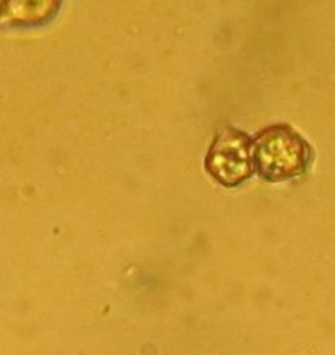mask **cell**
Masks as SVG:
<instances>
[{"label": "cell", "instance_id": "6da1fadb", "mask_svg": "<svg viewBox=\"0 0 335 355\" xmlns=\"http://www.w3.org/2000/svg\"><path fill=\"white\" fill-rule=\"evenodd\" d=\"M252 162L255 173L266 182H286L305 174L312 162V150L296 130L273 125L254 139Z\"/></svg>", "mask_w": 335, "mask_h": 355}, {"label": "cell", "instance_id": "7a4b0ae2", "mask_svg": "<svg viewBox=\"0 0 335 355\" xmlns=\"http://www.w3.org/2000/svg\"><path fill=\"white\" fill-rule=\"evenodd\" d=\"M206 169L224 187L246 182L254 174L251 137L236 128L222 130L211 144Z\"/></svg>", "mask_w": 335, "mask_h": 355}, {"label": "cell", "instance_id": "3957f363", "mask_svg": "<svg viewBox=\"0 0 335 355\" xmlns=\"http://www.w3.org/2000/svg\"><path fill=\"white\" fill-rule=\"evenodd\" d=\"M62 0H0V27L30 28L52 21Z\"/></svg>", "mask_w": 335, "mask_h": 355}]
</instances>
